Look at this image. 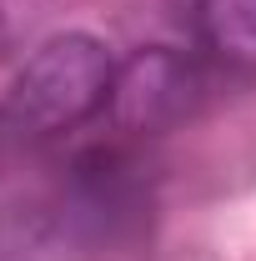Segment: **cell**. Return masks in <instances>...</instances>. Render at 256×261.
Masks as SVG:
<instances>
[{
	"label": "cell",
	"instance_id": "cell-3",
	"mask_svg": "<svg viewBox=\"0 0 256 261\" xmlns=\"http://www.w3.org/2000/svg\"><path fill=\"white\" fill-rule=\"evenodd\" d=\"M196 40L211 61L256 70V0H196Z\"/></svg>",
	"mask_w": 256,
	"mask_h": 261
},
{
	"label": "cell",
	"instance_id": "cell-2",
	"mask_svg": "<svg viewBox=\"0 0 256 261\" xmlns=\"http://www.w3.org/2000/svg\"><path fill=\"white\" fill-rule=\"evenodd\" d=\"M196 106H201V70L186 50L141 45L126 61H116V81L106 100V116L116 121V130L161 136V130L181 126Z\"/></svg>",
	"mask_w": 256,
	"mask_h": 261
},
{
	"label": "cell",
	"instance_id": "cell-4",
	"mask_svg": "<svg viewBox=\"0 0 256 261\" xmlns=\"http://www.w3.org/2000/svg\"><path fill=\"white\" fill-rule=\"evenodd\" d=\"M10 56V20H5V10H0V61Z\"/></svg>",
	"mask_w": 256,
	"mask_h": 261
},
{
	"label": "cell",
	"instance_id": "cell-1",
	"mask_svg": "<svg viewBox=\"0 0 256 261\" xmlns=\"http://www.w3.org/2000/svg\"><path fill=\"white\" fill-rule=\"evenodd\" d=\"M116 81L111 45L86 31L40 40L0 96V141H50L106 111Z\"/></svg>",
	"mask_w": 256,
	"mask_h": 261
}]
</instances>
